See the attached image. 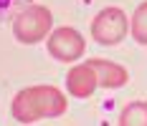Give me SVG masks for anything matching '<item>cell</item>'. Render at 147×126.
<instances>
[{
  "label": "cell",
  "mask_w": 147,
  "mask_h": 126,
  "mask_svg": "<svg viewBox=\"0 0 147 126\" xmlns=\"http://www.w3.org/2000/svg\"><path fill=\"white\" fill-rule=\"evenodd\" d=\"M5 5H10V0H0V8H5Z\"/></svg>",
  "instance_id": "9"
},
{
  "label": "cell",
  "mask_w": 147,
  "mask_h": 126,
  "mask_svg": "<svg viewBox=\"0 0 147 126\" xmlns=\"http://www.w3.org/2000/svg\"><path fill=\"white\" fill-rule=\"evenodd\" d=\"M119 126H147V101H132L119 113Z\"/></svg>",
  "instance_id": "7"
},
{
  "label": "cell",
  "mask_w": 147,
  "mask_h": 126,
  "mask_svg": "<svg viewBox=\"0 0 147 126\" xmlns=\"http://www.w3.org/2000/svg\"><path fill=\"white\" fill-rule=\"evenodd\" d=\"M53 30V15L46 5H26L13 20V35L23 45H36Z\"/></svg>",
  "instance_id": "2"
},
{
  "label": "cell",
  "mask_w": 147,
  "mask_h": 126,
  "mask_svg": "<svg viewBox=\"0 0 147 126\" xmlns=\"http://www.w3.org/2000/svg\"><path fill=\"white\" fill-rule=\"evenodd\" d=\"M99 88L96 73L89 63H76L74 68H69L66 73V91L74 98H89L94 91Z\"/></svg>",
  "instance_id": "5"
},
{
  "label": "cell",
  "mask_w": 147,
  "mask_h": 126,
  "mask_svg": "<svg viewBox=\"0 0 147 126\" xmlns=\"http://www.w3.org/2000/svg\"><path fill=\"white\" fill-rule=\"evenodd\" d=\"M129 33L140 45H147V0L134 8V15L129 18Z\"/></svg>",
  "instance_id": "8"
},
{
  "label": "cell",
  "mask_w": 147,
  "mask_h": 126,
  "mask_svg": "<svg viewBox=\"0 0 147 126\" xmlns=\"http://www.w3.org/2000/svg\"><path fill=\"white\" fill-rule=\"evenodd\" d=\"M69 109V101L56 86H28L13 96L10 113L18 124H36L38 119H53Z\"/></svg>",
  "instance_id": "1"
},
{
  "label": "cell",
  "mask_w": 147,
  "mask_h": 126,
  "mask_svg": "<svg viewBox=\"0 0 147 126\" xmlns=\"http://www.w3.org/2000/svg\"><path fill=\"white\" fill-rule=\"evenodd\" d=\"M89 66L96 73V81L102 88H122V86L129 81V73L124 66H119L114 61H107V58H91L86 61Z\"/></svg>",
  "instance_id": "6"
},
{
  "label": "cell",
  "mask_w": 147,
  "mask_h": 126,
  "mask_svg": "<svg viewBox=\"0 0 147 126\" xmlns=\"http://www.w3.org/2000/svg\"><path fill=\"white\" fill-rule=\"evenodd\" d=\"M129 33V18L122 8H104L91 20V38L99 45H119Z\"/></svg>",
  "instance_id": "3"
},
{
  "label": "cell",
  "mask_w": 147,
  "mask_h": 126,
  "mask_svg": "<svg viewBox=\"0 0 147 126\" xmlns=\"http://www.w3.org/2000/svg\"><path fill=\"white\" fill-rule=\"evenodd\" d=\"M46 48H48V53L56 58V61H61V63H74V61H79V58L84 56L86 41H84V35L76 28L61 25V28H53L48 33Z\"/></svg>",
  "instance_id": "4"
}]
</instances>
